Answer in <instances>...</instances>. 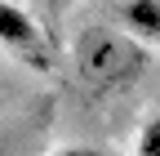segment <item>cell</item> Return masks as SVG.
<instances>
[{"mask_svg":"<svg viewBox=\"0 0 160 156\" xmlns=\"http://www.w3.org/2000/svg\"><path fill=\"white\" fill-rule=\"evenodd\" d=\"M120 23H125V36H133L138 45L160 40V0H125L120 5Z\"/></svg>","mask_w":160,"mask_h":156,"instance_id":"obj_3","label":"cell"},{"mask_svg":"<svg viewBox=\"0 0 160 156\" xmlns=\"http://www.w3.org/2000/svg\"><path fill=\"white\" fill-rule=\"evenodd\" d=\"M0 49H9L18 63H27L36 71H49V45L36 27V18L9 0H0Z\"/></svg>","mask_w":160,"mask_h":156,"instance_id":"obj_2","label":"cell"},{"mask_svg":"<svg viewBox=\"0 0 160 156\" xmlns=\"http://www.w3.org/2000/svg\"><path fill=\"white\" fill-rule=\"evenodd\" d=\"M71 63L85 89L111 94V89L133 85L147 71V49L116 27H85L71 45Z\"/></svg>","mask_w":160,"mask_h":156,"instance_id":"obj_1","label":"cell"},{"mask_svg":"<svg viewBox=\"0 0 160 156\" xmlns=\"http://www.w3.org/2000/svg\"><path fill=\"white\" fill-rule=\"evenodd\" d=\"M133 156H160V116H151V121L142 125V134H138V152Z\"/></svg>","mask_w":160,"mask_h":156,"instance_id":"obj_4","label":"cell"},{"mask_svg":"<svg viewBox=\"0 0 160 156\" xmlns=\"http://www.w3.org/2000/svg\"><path fill=\"white\" fill-rule=\"evenodd\" d=\"M53 156H102L98 147H62V152H53Z\"/></svg>","mask_w":160,"mask_h":156,"instance_id":"obj_5","label":"cell"}]
</instances>
